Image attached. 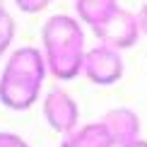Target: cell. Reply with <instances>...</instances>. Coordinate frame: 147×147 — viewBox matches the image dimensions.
<instances>
[{"label": "cell", "mask_w": 147, "mask_h": 147, "mask_svg": "<svg viewBox=\"0 0 147 147\" xmlns=\"http://www.w3.org/2000/svg\"><path fill=\"white\" fill-rule=\"evenodd\" d=\"M60 147H113V142L109 138L106 128L101 125V121H96V123L77 125L72 133L63 135Z\"/></svg>", "instance_id": "cell-8"}, {"label": "cell", "mask_w": 147, "mask_h": 147, "mask_svg": "<svg viewBox=\"0 0 147 147\" xmlns=\"http://www.w3.org/2000/svg\"><path fill=\"white\" fill-rule=\"evenodd\" d=\"M99 39V44L113 48V51H125V48L135 46L140 39V24L138 17L133 12H128L123 7H118L109 17L104 24H99L96 29H92Z\"/></svg>", "instance_id": "cell-3"}, {"label": "cell", "mask_w": 147, "mask_h": 147, "mask_svg": "<svg viewBox=\"0 0 147 147\" xmlns=\"http://www.w3.org/2000/svg\"><path fill=\"white\" fill-rule=\"evenodd\" d=\"M0 58H3V56H0Z\"/></svg>", "instance_id": "cell-16"}, {"label": "cell", "mask_w": 147, "mask_h": 147, "mask_svg": "<svg viewBox=\"0 0 147 147\" xmlns=\"http://www.w3.org/2000/svg\"><path fill=\"white\" fill-rule=\"evenodd\" d=\"M75 10L80 22L96 29L118 10V0H75Z\"/></svg>", "instance_id": "cell-9"}, {"label": "cell", "mask_w": 147, "mask_h": 147, "mask_svg": "<svg viewBox=\"0 0 147 147\" xmlns=\"http://www.w3.org/2000/svg\"><path fill=\"white\" fill-rule=\"evenodd\" d=\"M41 111H44V118L51 130L60 133V135H68L80 125V106L77 101L72 99L70 92L53 87L48 94L44 96V104H41Z\"/></svg>", "instance_id": "cell-4"}, {"label": "cell", "mask_w": 147, "mask_h": 147, "mask_svg": "<svg viewBox=\"0 0 147 147\" xmlns=\"http://www.w3.org/2000/svg\"><path fill=\"white\" fill-rule=\"evenodd\" d=\"M15 32H17V24L10 17L7 10H0V56L7 53V48L15 41Z\"/></svg>", "instance_id": "cell-10"}, {"label": "cell", "mask_w": 147, "mask_h": 147, "mask_svg": "<svg viewBox=\"0 0 147 147\" xmlns=\"http://www.w3.org/2000/svg\"><path fill=\"white\" fill-rule=\"evenodd\" d=\"M41 96V82H32L10 72L0 75V104L10 111H27Z\"/></svg>", "instance_id": "cell-5"}, {"label": "cell", "mask_w": 147, "mask_h": 147, "mask_svg": "<svg viewBox=\"0 0 147 147\" xmlns=\"http://www.w3.org/2000/svg\"><path fill=\"white\" fill-rule=\"evenodd\" d=\"M48 3H51V0H15V5H17L22 12H27V15L44 12V10L48 7Z\"/></svg>", "instance_id": "cell-11"}, {"label": "cell", "mask_w": 147, "mask_h": 147, "mask_svg": "<svg viewBox=\"0 0 147 147\" xmlns=\"http://www.w3.org/2000/svg\"><path fill=\"white\" fill-rule=\"evenodd\" d=\"M123 70H125V65H123V58H121V51H113V48L99 44L84 53L82 75L92 84L111 87L123 77Z\"/></svg>", "instance_id": "cell-2"}, {"label": "cell", "mask_w": 147, "mask_h": 147, "mask_svg": "<svg viewBox=\"0 0 147 147\" xmlns=\"http://www.w3.org/2000/svg\"><path fill=\"white\" fill-rule=\"evenodd\" d=\"M135 17H138V24H140V34L147 36V3L140 7V12H138Z\"/></svg>", "instance_id": "cell-13"}, {"label": "cell", "mask_w": 147, "mask_h": 147, "mask_svg": "<svg viewBox=\"0 0 147 147\" xmlns=\"http://www.w3.org/2000/svg\"><path fill=\"white\" fill-rule=\"evenodd\" d=\"M123 147H147V140H133V142H128V145H123Z\"/></svg>", "instance_id": "cell-14"}, {"label": "cell", "mask_w": 147, "mask_h": 147, "mask_svg": "<svg viewBox=\"0 0 147 147\" xmlns=\"http://www.w3.org/2000/svg\"><path fill=\"white\" fill-rule=\"evenodd\" d=\"M101 125L106 128L109 138H111L113 147H123L133 140H140V116L128 106H118V109H111L101 116Z\"/></svg>", "instance_id": "cell-7"}, {"label": "cell", "mask_w": 147, "mask_h": 147, "mask_svg": "<svg viewBox=\"0 0 147 147\" xmlns=\"http://www.w3.org/2000/svg\"><path fill=\"white\" fill-rule=\"evenodd\" d=\"M0 147H32V145H29L22 135H17V133L3 130L0 133Z\"/></svg>", "instance_id": "cell-12"}, {"label": "cell", "mask_w": 147, "mask_h": 147, "mask_svg": "<svg viewBox=\"0 0 147 147\" xmlns=\"http://www.w3.org/2000/svg\"><path fill=\"white\" fill-rule=\"evenodd\" d=\"M0 10H5V0H0Z\"/></svg>", "instance_id": "cell-15"}, {"label": "cell", "mask_w": 147, "mask_h": 147, "mask_svg": "<svg viewBox=\"0 0 147 147\" xmlns=\"http://www.w3.org/2000/svg\"><path fill=\"white\" fill-rule=\"evenodd\" d=\"M3 72H10V75L24 77V80H32V82H41L48 75V65L44 58V51L34 46H22L15 48V51L7 56V63H5Z\"/></svg>", "instance_id": "cell-6"}, {"label": "cell", "mask_w": 147, "mask_h": 147, "mask_svg": "<svg viewBox=\"0 0 147 147\" xmlns=\"http://www.w3.org/2000/svg\"><path fill=\"white\" fill-rule=\"evenodd\" d=\"M41 51L48 72L56 80H75L82 75L84 65V32L80 20L70 15H53L41 27Z\"/></svg>", "instance_id": "cell-1"}]
</instances>
